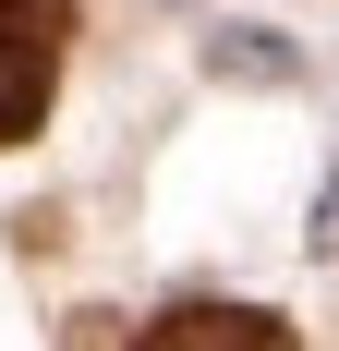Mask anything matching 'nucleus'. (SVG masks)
Segmentation results:
<instances>
[{
	"mask_svg": "<svg viewBox=\"0 0 339 351\" xmlns=\"http://www.w3.org/2000/svg\"><path fill=\"white\" fill-rule=\"evenodd\" d=\"M134 351H291V315H267V303H182Z\"/></svg>",
	"mask_w": 339,
	"mask_h": 351,
	"instance_id": "2",
	"label": "nucleus"
},
{
	"mask_svg": "<svg viewBox=\"0 0 339 351\" xmlns=\"http://www.w3.org/2000/svg\"><path fill=\"white\" fill-rule=\"evenodd\" d=\"M61 49H73V0H0V145H25L49 121Z\"/></svg>",
	"mask_w": 339,
	"mask_h": 351,
	"instance_id": "1",
	"label": "nucleus"
},
{
	"mask_svg": "<svg viewBox=\"0 0 339 351\" xmlns=\"http://www.w3.org/2000/svg\"><path fill=\"white\" fill-rule=\"evenodd\" d=\"M218 73H291V49L267 25H242V36H218Z\"/></svg>",
	"mask_w": 339,
	"mask_h": 351,
	"instance_id": "3",
	"label": "nucleus"
},
{
	"mask_svg": "<svg viewBox=\"0 0 339 351\" xmlns=\"http://www.w3.org/2000/svg\"><path fill=\"white\" fill-rule=\"evenodd\" d=\"M315 254H339V182L315 194Z\"/></svg>",
	"mask_w": 339,
	"mask_h": 351,
	"instance_id": "4",
	"label": "nucleus"
}]
</instances>
